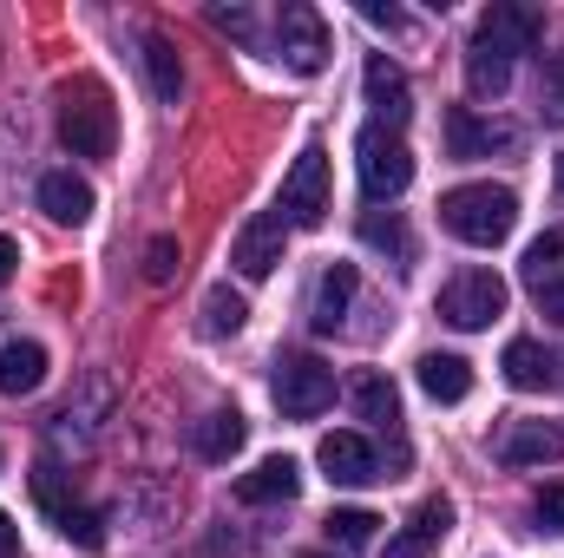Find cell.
Wrapping results in <instances>:
<instances>
[{"instance_id":"1","label":"cell","mask_w":564,"mask_h":558,"mask_svg":"<svg viewBox=\"0 0 564 558\" xmlns=\"http://www.w3.org/2000/svg\"><path fill=\"white\" fill-rule=\"evenodd\" d=\"M59 144L73 158H112L119 144V106L106 79H66L59 86Z\"/></svg>"},{"instance_id":"2","label":"cell","mask_w":564,"mask_h":558,"mask_svg":"<svg viewBox=\"0 0 564 558\" xmlns=\"http://www.w3.org/2000/svg\"><path fill=\"white\" fill-rule=\"evenodd\" d=\"M440 224H446L459 244L492 250V244L512 237V224H519V197H512L506 184H459V191L440 197Z\"/></svg>"},{"instance_id":"3","label":"cell","mask_w":564,"mask_h":558,"mask_svg":"<svg viewBox=\"0 0 564 558\" xmlns=\"http://www.w3.org/2000/svg\"><path fill=\"white\" fill-rule=\"evenodd\" d=\"M355 171H361V191H368L375 204H388V197H401V191L414 184V151H408L401 132L368 126V132L355 139Z\"/></svg>"},{"instance_id":"4","label":"cell","mask_w":564,"mask_h":558,"mask_svg":"<svg viewBox=\"0 0 564 558\" xmlns=\"http://www.w3.org/2000/svg\"><path fill=\"white\" fill-rule=\"evenodd\" d=\"M282 224H295V230H315L322 217H328V151L322 144H302V158L289 164V178H282Z\"/></svg>"},{"instance_id":"5","label":"cell","mask_w":564,"mask_h":558,"mask_svg":"<svg viewBox=\"0 0 564 558\" xmlns=\"http://www.w3.org/2000/svg\"><path fill=\"white\" fill-rule=\"evenodd\" d=\"M440 315L453 329H492L506 315V277L499 270H459L440 289Z\"/></svg>"},{"instance_id":"6","label":"cell","mask_w":564,"mask_h":558,"mask_svg":"<svg viewBox=\"0 0 564 558\" xmlns=\"http://www.w3.org/2000/svg\"><path fill=\"white\" fill-rule=\"evenodd\" d=\"M270 395H276V408L289 420H315L335 401V368L315 362V355H289L276 368V382H270Z\"/></svg>"},{"instance_id":"7","label":"cell","mask_w":564,"mask_h":558,"mask_svg":"<svg viewBox=\"0 0 564 558\" xmlns=\"http://www.w3.org/2000/svg\"><path fill=\"white\" fill-rule=\"evenodd\" d=\"M276 60L289 66V73H322L328 66V20L315 13V7H282V26H276Z\"/></svg>"},{"instance_id":"8","label":"cell","mask_w":564,"mask_h":558,"mask_svg":"<svg viewBox=\"0 0 564 558\" xmlns=\"http://www.w3.org/2000/svg\"><path fill=\"white\" fill-rule=\"evenodd\" d=\"M539 33H545V13H539V7L492 0V13L479 20L473 46H486V53H499V60H512V66H519V53H532V46H539Z\"/></svg>"},{"instance_id":"9","label":"cell","mask_w":564,"mask_h":558,"mask_svg":"<svg viewBox=\"0 0 564 558\" xmlns=\"http://www.w3.org/2000/svg\"><path fill=\"white\" fill-rule=\"evenodd\" d=\"M282 237H289V224H282V211H257L243 230H237V244H230V264L243 270L250 282L276 277L282 264Z\"/></svg>"},{"instance_id":"10","label":"cell","mask_w":564,"mask_h":558,"mask_svg":"<svg viewBox=\"0 0 564 558\" xmlns=\"http://www.w3.org/2000/svg\"><path fill=\"white\" fill-rule=\"evenodd\" d=\"M361 86H368V106L381 112V126H388V132H401V126H408V112H414V86H408V73H401L388 53H375V60L361 66Z\"/></svg>"},{"instance_id":"11","label":"cell","mask_w":564,"mask_h":558,"mask_svg":"<svg viewBox=\"0 0 564 558\" xmlns=\"http://www.w3.org/2000/svg\"><path fill=\"white\" fill-rule=\"evenodd\" d=\"M315 460H322V473H328L335 486H368V480H388V473H381V460H375V447H368L361 433H322Z\"/></svg>"},{"instance_id":"12","label":"cell","mask_w":564,"mask_h":558,"mask_svg":"<svg viewBox=\"0 0 564 558\" xmlns=\"http://www.w3.org/2000/svg\"><path fill=\"white\" fill-rule=\"evenodd\" d=\"M295 493H302V466H295L289 453L257 460L250 473H237V500H243V506H289Z\"/></svg>"},{"instance_id":"13","label":"cell","mask_w":564,"mask_h":558,"mask_svg":"<svg viewBox=\"0 0 564 558\" xmlns=\"http://www.w3.org/2000/svg\"><path fill=\"white\" fill-rule=\"evenodd\" d=\"M446 526H453V500H421V506H414V519L388 539V552H381V558H426L440 539H446Z\"/></svg>"},{"instance_id":"14","label":"cell","mask_w":564,"mask_h":558,"mask_svg":"<svg viewBox=\"0 0 564 558\" xmlns=\"http://www.w3.org/2000/svg\"><path fill=\"white\" fill-rule=\"evenodd\" d=\"M558 453H564V433L552 420H512L506 440H499V460H506V466H545V460H558Z\"/></svg>"},{"instance_id":"15","label":"cell","mask_w":564,"mask_h":558,"mask_svg":"<svg viewBox=\"0 0 564 558\" xmlns=\"http://www.w3.org/2000/svg\"><path fill=\"white\" fill-rule=\"evenodd\" d=\"M492 144H519V132L479 119L473 106H453V112H446V151H453V158H486Z\"/></svg>"},{"instance_id":"16","label":"cell","mask_w":564,"mask_h":558,"mask_svg":"<svg viewBox=\"0 0 564 558\" xmlns=\"http://www.w3.org/2000/svg\"><path fill=\"white\" fill-rule=\"evenodd\" d=\"M93 204H99V197H93L86 178H73V171H46V178H40V211H46L53 224H73V230H79V224L93 217Z\"/></svg>"},{"instance_id":"17","label":"cell","mask_w":564,"mask_h":558,"mask_svg":"<svg viewBox=\"0 0 564 558\" xmlns=\"http://www.w3.org/2000/svg\"><path fill=\"white\" fill-rule=\"evenodd\" d=\"M499 368H506V382L525 388V395H532V388H558V355H552L545 342H532V335L506 342V362H499Z\"/></svg>"},{"instance_id":"18","label":"cell","mask_w":564,"mask_h":558,"mask_svg":"<svg viewBox=\"0 0 564 558\" xmlns=\"http://www.w3.org/2000/svg\"><path fill=\"white\" fill-rule=\"evenodd\" d=\"M355 289H361V270H355V264H328V270H322V282H315V329H322V335H335V329L348 322Z\"/></svg>"},{"instance_id":"19","label":"cell","mask_w":564,"mask_h":558,"mask_svg":"<svg viewBox=\"0 0 564 558\" xmlns=\"http://www.w3.org/2000/svg\"><path fill=\"white\" fill-rule=\"evenodd\" d=\"M243 440H250V420L237 415V408H217V415H204L191 427V447H197V460H210V466H224Z\"/></svg>"},{"instance_id":"20","label":"cell","mask_w":564,"mask_h":558,"mask_svg":"<svg viewBox=\"0 0 564 558\" xmlns=\"http://www.w3.org/2000/svg\"><path fill=\"white\" fill-rule=\"evenodd\" d=\"M40 382H46V348H40L33 335H13V342L0 348V395L20 401V395H33Z\"/></svg>"},{"instance_id":"21","label":"cell","mask_w":564,"mask_h":558,"mask_svg":"<svg viewBox=\"0 0 564 558\" xmlns=\"http://www.w3.org/2000/svg\"><path fill=\"white\" fill-rule=\"evenodd\" d=\"M421 388L433 395V401H466L473 395V368L459 362V355H421Z\"/></svg>"},{"instance_id":"22","label":"cell","mask_w":564,"mask_h":558,"mask_svg":"<svg viewBox=\"0 0 564 558\" xmlns=\"http://www.w3.org/2000/svg\"><path fill=\"white\" fill-rule=\"evenodd\" d=\"M348 401H355V415L375 420V427H394V420H401V388H394L388 375H361V382L348 388Z\"/></svg>"},{"instance_id":"23","label":"cell","mask_w":564,"mask_h":558,"mask_svg":"<svg viewBox=\"0 0 564 558\" xmlns=\"http://www.w3.org/2000/svg\"><path fill=\"white\" fill-rule=\"evenodd\" d=\"M144 73H151V93H158L164 106L184 93V66H177V46H171L164 33H151V40H144Z\"/></svg>"},{"instance_id":"24","label":"cell","mask_w":564,"mask_h":558,"mask_svg":"<svg viewBox=\"0 0 564 558\" xmlns=\"http://www.w3.org/2000/svg\"><path fill=\"white\" fill-rule=\"evenodd\" d=\"M564 270V230H545V237H532V250H525V264H519V277H525V289L539 296L545 282Z\"/></svg>"},{"instance_id":"25","label":"cell","mask_w":564,"mask_h":558,"mask_svg":"<svg viewBox=\"0 0 564 558\" xmlns=\"http://www.w3.org/2000/svg\"><path fill=\"white\" fill-rule=\"evenodd\" d=\"M250 322V302L230 289V282H217L210 296H204V335H237Z\"/></svg>"},{"instance_id":"26","label":"cell","mask_w":564,"mask_h":558,"mask_svg":"<svg viewBox=\"0 0 564 558\" xmlns=\"http://www.w3.org/2000/svg\"><path fill=\"white\" fill-rule=\"evenodd\" d=\"M322 526H328V539H335L341 552H361V546H375V526H381V519H375L368 506H335Z\"/></svg>"},{"instance_id":"27","label":"cell","mask_w":564,"mask_h":558,"mask_svg":"<svg viewBox=\"0 0 564 558\" xmlns=\"http://www.w3.org/2000/svg\"><path fill=\"white\" fill-rule=\"evenodd\" d=\"M53 519H59V539H66V546H79V552H99V546H106V519H99V513H86V506H59Z\"/></svg>"},{"instance_id":"28","label":"cell","mask_w":564,"mask_h":558,"mask_svg":"<svg viewBox=\"0 0 564 558\" xmlns=\"http://www.w3.org/2000/svg\"><path fill=\"white\" fill-rule=\"evenodd\" d=\"M361 244H375V250H394V257H414V237H408V224H401V217H381V211H368V217H361Z\"/></svg>"},{"instance_id":"29","label":"cell","mask_w":564,"mask_h":558,"mask_svg":"<svg viewBox=\"0 0 564 558\" xmlns=\"http://www.w3.org/2000/svg\"><path fill=\"white\" fill-rule=\"evenodd\" d=\"M539 112H545V126H564V53H552L539 73Z\"/></svg>"},{"instance_id":"30","label":"cell","mask_w":564,"mask_h":558,"mask_svg":"<svg viewBox=\"0 0 564 558\" xmlns=\"http://www.w3.org/2000/svg\"><path fill=\"white\" fill-rule=\"evenodd\" d=\"M177 277V237H151L144 244V282H171Z\"/></svg>"},{"instance_id":"31","label":"cell","mask_w":564,"mask_h":558,"mask_svg":"<svg viewBox=\"0 0 564 558\" xmlns=\"http://www.w3.org/2000/svg\"><path fill=\"white\" fill-rule=\"evenodd\" d=\"M539 526H545V533H564V486L558 480L539 486Z\"/></svg>"},{"instance_id":"32","label":"cell","mask_w":564,"mask_h":558,"mask_svg":"<svg viewBox=\"0 0 564 558\" xmlns=\"http://www.w3.org/2000/svg\"><path fill=\"white\" fill-rule=\"evenodd\" d=\"M539 309H545L552 322H564V270H558L552 282H545V289H539Z\"/></svg>"},{"instance_id":"33","label":"cell","mask_w":564,"mask_h":558,"mask_svg":"<svg viewBox=\"0 0 564 558\" xmlns=\"http://www.w3.org/2000/svg\"><path fill=\"white\" fill-rule=\"evenodd\" d=\"M13 270H20V244H13V237H0V289L13 282Z\"/></svg>"},{"instance_id":"34","label":"cell","mask_w":564,"mask_h":558,"mask_svg":"<svg viewBox=\"0 0 564 558\" xmlns=\"http://www.w3.org/2000/svg\"><path fill=\"white\" fill-rule=\"evenodd\" d=\"M0 558H20V526H13V513H0Z\"/></svg>"},{"instance_id":"35","label":"cell","mask_w":564,"mask_h":558,"mask_svg":"<svg viewBox=\"0 0 564 558\" xmlns=\"http://www.w3.org/2000/svg\"><path fill=\"white\" fill-rule=\"evenodd\" d=\"M361 20H375V26H401V13L381 7V0H361Z\"/></svg>"},{"instance_id":"36","label":"cell","mask_w":564,"mask_h":558,"mask_svg":"<svg viewBox=\"0 0 564 558\" xmlns=\"http://www.w3.org/2000/svg\"><path fill=\"white\" fill-rule=\"evenodd\" d=\"M210 20H217V26H224V33H237V40H243V33H250V13H243V7H237V13H224V7H217V13H210Z\"/></svg>"},{"instance_id":"37","label":"cell","mask_w":564,"mask_h":558,"mask_svg":"<svg viewBox=\"0 0 564 558\" xmlns=\"http://www.w3.org/2000/svg\"><path fill=\"white\" fill-rule=\"evenodd\" d=\"M302 558H335V552H302Z\"/></svg>"},{"instance_id":"38","label":"cell","mask_w":564,"mask_h":558,"mask_svg":"<svg viewBox=\"0 0 564 558\" xmlns=\"http://www.w3.org/2000/svg\"><path fill=\"white\" fill-rule=\"evenodd\" d=\"M558 184H564V158H558Z\"/></svg>"}]
</instances>
